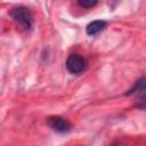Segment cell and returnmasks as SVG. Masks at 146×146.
I'll use <instances>...</instances> for the list:
<instances>
[{
  "label": "cell",
  "mask_w": 146,
  "mask_h": 146,
  "mask_svg": "<svg viewBox=\"0 0 146 146\" xmlns=\"http://www.w3.org/2000/svg\"><path fill=\"white\" fill-rule=\"evenodd\" d=\"M145 90V79L141 78L140 80H138L136 83H135V87L132 89H130L125 95H131V94H135L136 91H144Z\"/></svg>",
  "instance_id": "5b68a950"
},
{
  "label": "cell",
  "mask_w": 146,
  "mask_h": 146,
  "mask_svg": "<svg viewBox=\"0 0 146 146\" xmlns=\"http://www.w3.org/2000/svg\"><path fill=\"white\" fill-rule=\"evenodd\" d=\"M47 123L56 132H67L71 129L70 122L60 116H50L48 119Z\"/></svg>",
  "instance_id": "3957f363"
},
{
  "label": "cell",
  "mask_w": 146,
  "mask_h": 146,
  "mask_svg": "<svg viewBox=\"0 0 146 146\" xmlns=\"http://www.w3.org/2000/svg\"><path fill=\"white\" fill-rule=\"evenodd\" d=\"M86 67V60L79 55H70L66 59V68L73 74H78Z\"/></svg>",
  "instance_id": "7a4b0ae2"
},
{
  "label": "cell",
  "mask_w": 146,
  "mask_h": 146,
  "mask_svg": "<svg viewBox=\"0 0 146 146\" xmlns=\"http://www.w3.org/2000/svg\"><path fill=\"white\" fill-rule=\"evenodd\" d=\"M10 16L21 27L25 30H29L32 26V15L26 7H15L10 11Z\"/></svg>",
  "instance_id": "6da1fadb"
},
{
  "label": "cell",
  "mask_w": 146,
  "mask_h": 146,
  "mask_svg": "<svg viewBox=\"0 0 146 146\" xmlns=\"http://www.w3.org/2000/svg\"><path fill=\"white\" fill-rule=\"evenodd\" d=\"M106 26V22L105 21H94L91 23H89L86 27V33L88 35H95L98 32L103 31Z\"/></svg>",
  "instance_id": "277c9868"
},
{
  "label": "cell",
  "mask_w": 146,
  "mask_h": 146,
  "mask_svg": "<svg viewBox=\"0 0 146 146\" xmlns=\"http://www.w3.org/2000/svg\"><path fill=\"white\" fill-rule=\"evenodd\" d=\"M78 2H79L80 6H82L84 8H91L97 3L96 0H79Z\"/></svg>",
  "instance_id": "8992f818"
}]
</instances>
